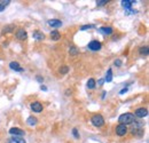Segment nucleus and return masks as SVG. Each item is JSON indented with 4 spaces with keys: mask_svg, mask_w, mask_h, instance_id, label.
Here are the masks:
<instances>
[{
    "mask_svg": "<svg viewBox=\"0 0 149 143\" xmlns=\"http://www.w3.org/2000/svg\"><path fill=\"white\" fill-rule=\"evenodd\" d=\"M118 122L119 124H123V125H130V124H133L135 122V117L133 113H123L118 117Z\"/></svg>",
    "mask_w": 149,
    "mask_h": 143,
    "instance_id": "f257e3e1",
    "label": "nucleus"
},
{
    "mask_svg": "<svg viewBox=\"0 0 149 143\" xmlns=\"http://www.w3.org/2000/svg\"><path fill=\"white\" fill-rule=\"evenodd\" d=\"M91 123L95 127H101V126L104 125V118L101 115H94L91 118Z\"/></svg>",
    "mask_w": 149,
    "mask_h": 143,
    "instance_id": "f03ea898",
    "label": "nucleus"
},
{
    "mask_svg": "<svg viewBox=\"0 0 149 143\" xmlns=\"http://www.w3.org/2000/svg\"><path fill=\"white\" fill-rule=\"evenodd\" d=\"M127 126L126 125H123V124H119L117 127H116V134L118 136H124L127 134Z\"/></svg>",
    "mask_w": 149,
    "mask_h": 143,
    "instance_id": "7ed1b4c3",
    "label": "nucleus"
},
{
    "mask_svg": "<svg viewBox=\"0 0 149 143\" xmlns=\"http://www.w3.org/2000/svg\"><path fill=\"white\" fill-rule=\"evenodd\" d=\"M147 115H148V110L146 108H139L134 111V117H138V118H145Z\"/></svg>",
    "mask_w": 149,
    "mask_h": 143,
    "instance_id": "20e7f679",
    "label": "nucleus"
},
{
    "mask_svg": "<svg viewBox=\"0 0 149 143\" xmlns=\"http://www.w3.org/2000/svg\"><path fill=\"white\" fill-rule=\"evenodd\" d=\"M88 48L93 52H98L101 49V42H99L98 40H92L89 44H88Z\"/></svg>",
    "mask_w": 149,
    "mask_h": 143,
    "instance_id": "39448f33",
    "label": "nucleus"
},
{
    "mask_svg": "<svg viewBox=\"0 0 149 143\" xmlns=\"http://www.w3.org/2000/svg\"><path fill=\"white\" fill-rule=\"evenodd\" d=\"M31 109L33 110V112H37V113H40L43 111V105L40 102L36 101V102H32L31 103Z\"/></svg>",
    "mask_w": 149,
    "mask_h": 143,
    "instance_id": "423d86ee",
    "label": "nucleus"
},
{
    "mask_svg": "<svg viewBox=\"0 0 149 143\" xmlns=\"http://www.w3.org/2000/svg\"><path fill=\"white\" fill-rule=\"evenodd\" d=\"M16 38L18 40H25L28 38V33L24 29H18L17 32H16Z\"/></svg>",
    "mask_w": 149,
    "mask_h": 143,
    "instance_id": "0eeeda50",
    "label": "nucleus"
},
{
    "mask_svg": "<svg viewBox=\"0 0 149 143\" xmlns=\"http://www.w3.org/2000/svg\"><path fill=\"white\" fill-rule=\"evenodd\" d=\"M9 133H10L12 135H15V136H22V135H24V131H22L21 128H17V127L10 128Z\"/></svg>",
    "mask_w": 149,
    "mask_h": 143,
    "instance_id": "6e6552de",
    "label": "nucleus"
},
{
    "mask_svg": "<svg viewBox=\"0 0 149 143\" xmlns=\"http://www.w3.org/2000/svg\"><path fill=\"white\" fill-rule=\"evenodd\" d=\"M9 68H10L12 70L17 71V72H22V71H23V68H21V65H20L17 62H10V63H9Z\"/></svg>",
    "mask_w": 149,
    "mask_h": 143,
    "instance_id": "1a4fd4ad",
    "label": "nucleus"
},
{
    "mask_svg": "<svg viewBox=\"0 0 149 143\" xmlns=\"http://www.w3.org/2000/svg\"><path fill=\"white\" fill-rule=\"evenodd\" d=\"M48 25L52 28H60L62 25V22L60 19H49L48 21Z\"/></svg>",
    "mask_w": 149,
    "mask_h": 143,
    "instance_id": "9d476101",
    "label": "nucleus"
},
{
    "mask_svg": "<svg viewBox=\"0 0 149 143\" xmlns=\"http://www.w3.org/2000/svg\"><path fill=\"white\" fill-rule=\"evenodd\" d=\"M134 2H135L134 0H123V1H122V6H123L125 9H131V7H132V5H133Z\"/></svg>",
    "mask_w": 149,
    "mask_h": 143,
    "instance_id": "9b49d317",
    "label": "nucleus"
},
{
    "mask_svg": "<svg viewBox=\"0 0 149 143\" xmlns=\"http://www.w3.org/2000/svg\"><path fill=\"white\" fill-rule=\"evenodd\" d=\"M51 38H52V40L58 41L59 39H61V34H60V32H59L58 30H53V31L51 32Z\"/></svg>",
    "mask_w": 149,
    "mask_h": 143,
    "instance_id": "f8f14e48",
    "label": "nucleus"
},
{
    "mask_svg": "<svg viewBox=\"0 0 149 143\" xmlns=\"http://www.w3.org/2000/svg\"><path fill=\"white\" fill-rule=\"evenodd\" d=\"M100 31L102 33H104V34H111L114 32L111 26H102V28H100Z\"/></svg>",
    "mask_w": 149,
    "mask_h": 143,
    "instance_id": "ddd939ff",
    "label": "nucleus"
},
{
    "mask_svg": "<svg viewBox=\"0 0 149 143\" xmlns=\"http://www.w3.org/2000/svg\"><path fill=\"white\" fill-rule=\"evenodd\" d=\"M33 38L37 39V40H44L45 39V36L41 32H39V31H35L33 32Z\"/></svg>",
    "mask_w": 149,
    "mask_h": 143,
    "instance_id": "4468645a",
    "label": "nucleus"
},
{
    "mask_svg": "<svg viewBox=\"0 0 149 143\" xmlns=\"http://www.w3.org/2000/svg\"><path fill=\"white\" fill-rule=\"evenodd\" d=\"M107 83H110L112 80V70L111 69H108L107 71V75H106V79H104Z\"/></svg>",
    "mask_w": 149,
    "mask_h": 143,
    "instance_id": "2eb2a0df",
    "label": "nucleus"
},
{
    "mask_svg": "<svg viewBox=\"0 0 149 143\" xmlns=\"http://www.w3.org/2000/svg\"><path fill=\"white\" fill-rule=\"evenodd\" d=\"M26 124H28L29 126H35V125L37 124V118H35V117H29V118L26 119Z\"/></svg>",
    "mask_w": 149,
    "mask_h": 143,
    "instance_id": "dca6fc26",
    "label": "nucleus"
},
{
    "mask_svg": "<svg viewBox=\"0 0 149 143\" xmlns=\"http://www.w3.org/2000/svg\"><path fill=\"white\" fill-rule=\"evenodd\" d=\"M9 2H10L9 0H0V13L9 5Z\"/></svg>",
    "mask_w": 149,
    "mask_h": 143,
    "instance_id": "f3484780",
    "label": "nucleus"
},
{
    "mask_svg": "<svg viewBox=\"0 0 149 143\" xmlns=\"http://www.w3.org/2000/svg\"><path fill=\"white\" fill-rule=\"evenodd\" d=\"M13 30H15V25L10 24V25H7V26H5V28L2 29V32H3V33H8V32H12Z\"/></svg>",
    "mask_w": 149,
    "mask_h": 143,
    "instance_id": "a211bd4d",
    "label": "nucleus"
},
{
    "mask_svg": "<svg viewBox=\"0 0 149 143\" xmlns=\"http://www.w3.org/2000/svg\"><path fill=\"white\" fill-rule=\"evenodd\" d=\"M95 85H96V83H95V80H94L93 78H91V79L87 81V88H89V89H93V88L95 87Z\"/></svg>",
    "mask_w": 149,
    "mask_h": 143,
    "instance_id": "6ab92c4d",
    "label": "nucleus"
},
{
    "mask_svg": "<svg viewBox=\"0 0 149 143\" xmlns=\"http://www.w3.org/2000/svg\"><path fill=\"white\" fill-rule=\"evenodd\" d=\"M139 53L141 54V55H145V56H147L149 54V49L147 46H145V47H141L140 49H139Z\"/></svg>",
    "mask_w": 149,
    "mask_h": 143,
    "instance_id": "aec40b11",
    "label": "nucleus"
},
{
    "mask_svg": "<svg viewBox=\"0 0 149 143\" xmlns=\"http://www.w3.org/2000/svg\"><path fill=\"white\" fill-rule=\"evenodd\" d=\"M60 73L61 75H66V73H68L69 72V66H67V65H62L61 68H60Z\"/></svg>",
    "mask_w": 149,
    "mask_h": 143,
    "instance_id": "412c9836",
    "label": "nucleus"
},
{
    "mask_svg": "<svg viewBox=\"0 0 149 143\" xmlns=\"http://www.w3.org/2000/svg\"><path fill=\"white\" fill-rule=\"evenodd\" d=\"M13 141H14L15 143H25V140H24V139L18 138V136H15V138L13 139Z\"/></svg>",
    "mask_w": 149,
    "mask_h": 143,
    "instance_id": "4be33fe9",
    "label": "nucleus"
},
{
    "mask_svg": "<svg viewBox=\"0 0 149 143\" xmlns=\"http://www.w3.org/2000/svg\"><path fill=\"white\" fill-rule=\"evenodd\" d=\"M69 52H70V54H71V55H77V54H78V49H77V48H76V47H74V46H72V47H70V50H69Z\"/></svg>",
    "mask_w": 149,
    "mask_h": 143,
    "instance_id": "5701e85b",
    "label": "nucleus"
},
{
    "mask_svg": "<svg viewBox=\"0 0 149 143\" xmlns=\"http://www.w3.org/2000/svg\"><path fill=\"white\" fill-rule=\"evenodd\" d=\"M107 2H108L107 0H98V1H96V5H98V6H103V5H106Z\"/></svg>",
    "mask_w": 149,
    "mask_h": 143,
    "instance_id": "b1692460",
    "label": "nucleus"
},
{
    "mask_svg": "<svg viewBox=\"0 0 149 143\" xmlns=\"http://www.w3.org/2000/svg\"><path fill=\"white\" fill-rule=\"evenodd\" d=\"M92 28H94V25H83V26L80 28V30H81V31H84V30H87V29H92Z\"/></svg>",
    "mask_w": 149,
    "mask_h": 143,
    "instance_id": "393cba45",
    "label": "nucleus"
},
{
    "mask_svg": "<svg viewBox=\"0 0 149 143\" xmlns=\"http://www.w3.org/2000/svg\"><path fill=\"white\" fill-rule=\"evenodd\" d=\"M72 134H74V136L76 138V139H79V134H78L77 128H74V130H72Z\"/></svg>",
    "mask_w": 149,
    "mask_h": 143,
    "instance_id": "a878e982",
    "label": "nucleus"
},
{
    "mask_svg": "<svg viewBox=\"0 0 149 143\" xmlns=\"http://www.w3.org/2000/svg\"><path fill=\"white\" fill-rule=\"evenodd\" d=\"M115 65H116V66H121V65H122V61H121V60H116V61H115Z\"/></svg>",
    "mask_w": 149,
    "mask_h": 143,
    "instance_id": "bb28decb",
    "label": "nucleus"
},
{
    "mask_svg": "<svg viewBox=\"0 0 149 143\" xmlns=\"http://www.w3.org/2000/svg\"><path fill=\"white\" fill-rule=\"evenodd\" d=\"M103 83H104V79H100V80L98 81V85H99V86H102Z\"/></svg>",
    "mask_w": 149,
    "mask_h": 143,
    "instance_id": "cd10ccee",
    "label": "nucleus"
},
{
    "mask_svg": "<svg viewBox=\"0 0 149 143\" xmlns=\"http://www.w3.org/2000/svg\"><path fill=\"white\" fill-rule=\"evenodd\" d=\"M37 80H38L39 83H43V81H44V78H41L40 76H38V77H37Z\"/></svg>",
    "mask_w": 149,
    "mask_h": 143,
    "instance_id": "c85d7f7f",
    "label": "nucleus"
},
{
    "mask_svg": "<svg viewBox=\"0 0 149 143\" xmlns=\"http://www.w3.org/2000/svg\"><path fill=\"white\" fill-rule=\"evenodd\" d=\"M127 92V88H123L121 92H119V94H124V93H126Z\"/></svg>",
    "mask_w": 149,
    "mask_h": 143,
    "instance_id": "c756f323",
    "label": "nucleus"
},
{
    "mask_svg": "<svg viewBox=\"0 0 149 143\" xmlns=\"http://www.w3.org/2000/svg\"><path fill=\"white\" fill-rule=\"evenodd\" d=\"M40 88H41V89H44V91H46V89H47V88H46V87H45V86H43V85H41V86H40Z\"/></svg>",
    "mask_w": 149,
    "mask_h": 143,
    "instance_id": "7c9ffc66",
    "label": "nucleus"
}]
</instances>
